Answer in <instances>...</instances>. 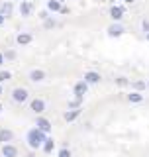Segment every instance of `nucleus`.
<instances>
[{
  "mask_svg": "<svg viewBox=\"0 0 149 157\" xmlns=\"http://www.w3.org/2000/svg\"><path fill=\"white\" fill-rule=\"evenodd\" d=\"M45 137H47V134H43L39 128H32V130L28 132V144H29V147H32V149H37V147L43 145Z\"/></svg>",
  "mask_w": 149,
  "mask_h": 157,
  "instance_id": "obj_1",
  "label": "nucleus"
},
{
  "mask_svg": "<svg viewBox=\"0 0 149 157\" xmlns=\"http://www.w3.org/2000/svg\"><path fill=\"white\" fill-rule=\"evenodd\" d=\"M28 98H29V92L26 90V88L18 86V88H14V90H12V100L14 102H26Z\"/></svg>",
  "mask_w": 149,
  "mask_h": 157,
  "instance_id": "obj_2",
  "label": "nucleus"
},
{
  "mask_svg": "<svg viewBox=\"0 0 149 157\" xmlns=\"http://www.w3.org/2000/svg\"><path fill=\"white\" fill-rule=\"evenodd\" d=\"M29 110L36 112V114H43V112H45V102H43L41 98H33V100L29 102Z\"/></svg>",
  "mask_w": 149,
  "mask_h": 157,
  "instance_id": "obj_3",
  "label": "nucleus"
},
{
  "mask_svg": "<svg viewBox=\"0 0 149 157\" xmlns=\"http://www.w3.org/2000/svg\"><path fill=\"white\" fill-rule=\"evenodd\" d=\"M124 32H126V28H124V24H120V22L112 24V26L108 28V36L110 37H120Z\"/></svg>",
  "mask_w": 149,
  "mask_h": 157,
  "instance_id": "obj_4",
  "label": "nucleus"
},
{
  "mask_svg": "<svg viewBox=\"0 0 149 157\" xmlns=\"http://www.w3.org/2000/svg\"><path fill=\"white\" fill-rule=\"evenodd\" d=\"M124 14H126V10H124V6H114L110 8V18L114 20V22H120V20L124 18Z\"/></svg>",
  "mask_w": 149,
  "mask_h": 157,
  "instance_id": "obj_5",
  "label": "nucleus"
},
{
  "mask_svg": "<svg viewBox=\"0 0 149 157\" xmlns=\"http://www.w3.org/2000/svg\"><path fill=\"white\" fill-rule=\"evenodd\" d=\"M2 157H18V147L14 144H4L2 145Z\"/></svg>",
  "mask_w": 149,
  "mask_h": 157,
  "instance_id": "obj_6",
  "label": "nucleus"
},
{
  "mask_svg": "<svg viewBox=\"0 0 149 157\" xmlns=\"http://www.w3.org/2000/svg\"><path fill=\"white\" fill-rule=\"evenodd\" d=\"M10 141H14V132L8 128H2L0 130V144H10Z\"/></svg>",
  "mask_w": 149,
  "mask_h": 157,
  "instance_id": "obj_7",
  "label": "nucleus"
},
{
  "mask_svg": "<svg viewBox=\"0 0 149 157\" xmlns=\"http://www.w3.org/2000/svg\"><path fill=\"white\" fill-rule=\"evenodd\" d=\"M36 126L43 132V134H49V132H51V124H49L47 118H41V116H39L37 120H36Z\"/></svg>",
  "mask_w": 149,
  "mask_h": 157,
  "instance_id": "obj_8",
  "label": "nucleus"
},
{
  "mask_svg": "<svg viewBox=\"0 0 149 157\" xmlns=\"http://www.w3.org/2000/svg\"><path fill=\"white\" fill-rule=\"evenodd\" d=\"M41 149H43V153H45V155H49L53 149H55V140H53V137H45V141H43Z\"/></svg>",
  "mask_w": 149,
  "mask_h": 157,
  "instance_id": "obj_9",
  "label": "nucleus"
},
{
  "mask_svg": "<svg viewBox=\"0 0 149 157\" xmlns=\"http://www.w3.org/2000/svg\"><path fill=\"white\" fill-rule=\"evenodd\" d=\"M84 82L86 85H96V82H100V75L94 71H88L86 75H84Z\"/></svg>",
  "mask_w": 149,
  "mask_h": 157,
  "instance_id": "obj_10",
  "label": "nucleus"
},
{
  "mask_svg": "<svg viewBox=\"0 0 149 157\" xmlns=\"http://www.w3.org/2000/svg\"><path fill=\"white\" fill-rule=\"evenodd\" d=\"M32 10H33V6L28 2V0H22V2H20V14H22L24 18H28L29 14H32Z\"/></svg>",
  "mask_w": 149,
  "mask_h": 157,
  "instance_id": "obj_11",
  "label": "nucleus"
},
{
  "mask_svg": "<svg viewBox=\"0 0 149 157\" xmlns=\"http://www.w3.org/2000/svg\"><path fill=\"white\" fill-rule=\"evenodd\" d=\"M29 78H32L33 82H41L43 78H45V71H41V69H33V71L29 73Z\"/></svg>",
  "mask_w": 149,
  "mask_h": 157,
  "instance_id": "obj_12",
  "label": "nucleus"
},
{
  "mask_svg": "<svg viewBox=\"0 0 149 157\" xmlns=\"http://www.w3.org/2000/svg\"><path fill=\"white\" fill-rule=\"evenodd\" d=\"M16 41H18V45H29V41H32V33H28V32L18 33Z\"/></svg>",
  "mask_w": 149,
  "mask_h": 157,
  "instance_id": "obj_13",
  "label": "nucleus"
},
{
  "mask_svg": "<svg viewBox=\"0 0 149 157\" xmlns=\"http://www.w3.org/2000/svg\"><path fill=\"white\" fill-rule=\"evenodd\" d=\"M78 114H81V110H78V108H71V110L65 112V116H63V118H65V122H74L78 118Z\"/></svg>",
  "mask_w": 149,
  "mask_h": 157,
  "instance_id": "obj_14",
  "label": "nucleus"
},
{
  "mask_svg": "<svg viewBox=\"0 0 149 157\" xmlns=\"http://www.w3.org/2000/svg\"><path fill=\"white\" fill-rule=\"evenodd\" d=\"M86 90H88V85L84 81H81V82L74 85V94H77V96H84V94H86Z\"/></svg>",
  "mask_w": 149,
  "mask_h": 157,
  "instance_id": "obj_15",
  "label": "nucleus"
},
{
  "mask_svg": "<svg viewBox=\"0 0 149 157\" xmlns=\"http://www.w3.org/2000/svg\"><path fill=\"white\" fill-rule=\"evenodd\" d=\"M12 4L10 2H4V4H0V16H4V18H8V16H12Z\"/></svg>",
  "mask_w": 149,
  "mask_h": 157,
  "instance_id": "obj_16",
  "label": "nucleus"
},
{
  "mask_svg": "<svg viewBox=\"0 0 149 157\" xmlns=\"http://www.w3.org/2000/svg\"><path fill=\"white\" fill-rule=\"evenodd\" d=\"M128 100L132 102V104H139V102L143 100V94L139 90H136V92H130V94H128Z\"/></svg>",
  "mask_w": 149,
  "mask_h": 157,
  "instance_id": "obj_17",
  "label": "nucleus"
},
{
  "mask_svg": "<svg viewBox=\"0 0 149 157\" xmlns=\"http://www.w3.org/2000/svg\"><path fill=\"white\" fill-rule=\"evenodd\" d=\"M47 10H49V12H61V2H59V0H49V2H47Z\"/></svg>",
  "mask_w": 149,
  "mask_h": 157,
  "instance_id": "obj_18",
  "label": "nucleus"
},
{
  "mask_svg": "<svg viewBox=\"0 0 149 157\" xmlns=\"http://www.w3.org/2000/svg\"><path fill=\"white\" fill-rule=\"evenodd\" d=\"M43 26H45L47 29H51V28H55V26H57V22H55V18H51V16H49V18H45V20H43Z\"/></svg>",
  "mask_w": 149,
  "mask_h": 157,
  "instance_id": "obj_19",
  "label": "nucleus"
},
{
  "mask_svg": "<svg viewBox=\"0 0 149 157\" xmlns=\"http://www.w3.org/2000/svg\"><path fill=\"white\" fill-rule=\"evenodd\" d=\"M10 78H12V73L10 71H0V82H6Z\"/></svg>",
  "mask_w": 149,
  "mask_h": 157,
  "instance_id": "obj_20",
  "label": "nucleus"
},
{
  "mask_svg": "<svg viewBox=\"0 0 149 157\" xmlns=\"http://www.w3.org/2000/svg\"><path fill=\"white\" fill-rule=\"evenodd\" d=\"M4 59H6V61H14V59H16V51H12V49L4 51Z\"/></svg>",
  "mask_w": 149,
  "mask_h": 157,
  "instance_id": "obj_21",
  "label": "nucleus"
},
{
  "mask_svg": "<svg viewBox=\"0 0 149 157\" xmlns=\"http://www.w3.org/2000/svg\"><path fill=\"white\" fill-rule=\"evenodd\" d=\"M81 104H82V96H77L71 104H69V108H81Z\"/></svg>",
  "mask_w": 149,
  "mask_h": 157,
  "instance_id": "obj_22",
  "label": "nucleus"
},
{
  "mask_svg": "<svg viewBox=\"0 0 149 157\" xmlns=\"http://www.w3.org/2000/svg\"><path fill=\"white\" fill-rule=\"evenodd\" d=\"M147 86V82H143V81H136V82H133V88H136V90H143V88H145Z\"/></svg>",
  "mask_w": 149,
  "mask_h": 157,
  "instance_id": "obj_23",
  "label": "nucleus"
},
{
  "mask_svg": "<svg viewBox=\"0 0 149 157\" xmlns=\"http://www.w3.org/2000/svg\"><path fill=\"white\" fill-rule=\"evenodd\" d=\"M116 85H118V86H126V85H128V78L118 77V78H116Z\"/></svg>",
  "mask_w": 149,
  "mask_h": 157,
  "instance_id": "obj_24",
  "label": "nucleus"
},
{
  "mask_svg": "<svg viewBox=\"0 0 149 157\" xmlns=\"http://www.w3.org/2000/svg\"><path fill=\"white\" fill-rule=\"evenodd\" d=\"M59 157H71V151H69L67 147H63V149L59 151Z\"/></svg>",
  "mask_w": 149,
  "mask_h": 157,
  "instance_id": "obj_25",
  "label": "nucleus"
},
{
  "mask_svg": "<svg viewBox=\"0 0 149 157\" xmlns=\"http://www.w3.org/2000/svg\"><path fill=\"white\" fill-rule=\"evenodd\" d=\"M141 28H143V32H147V33H149V20H143Z\"/></svg>",
  "mask_w": 149,
  "mask_h": 157,
  "instance_id": "obj_26",
  "label": "nucleus"
},
{
  "mask_svg": "<svg viewBox=\"0 0 149 157\" xmlns=\"http://www.w3.org/2000/svg\"><path fill=\"white\" fill-rule=\"evenodd\" d=\"M4 61H6V59H4V53H0V65H4Z\"/></svg>",
  "mask_w": 149,
  "mask_h": 157,
  "instance_id": "obj_27",
  "label": "nucleus"
},
{
  "mask_svg": "<svg viewBox=\"0 0 149 157\" xmlns=\"http://www.w3.org/2000/svg\"><path fill=\"white\" fill-rule=\"evenodd\" d=\"M124 2H126V4H132V2H133V0H124Z\"/></svg>",
  "mask_w": 149,
  "mask_h": 157,
  "instance_id": "obj_28",
  "label": "nucleus"
},
{
  "mask_svg": "<svg viewBox=\"0 0 149 157\" xmlns=\"http://www.w3.org/2000/svg\"><path fill=\"white\" fill-rule=\"evenodd\" d=\"M0 94H2V85H0Z\"/></svg>",
  "mask_w": 149,
  "mask_h": 157,
  "instance_id": "obj_29",
  "label": "nucleus"
},
{
  "mask_svg": "<svg viewBox=\"0 0 149 157\" xmlns=\"http://www.w3.org/2000/svg\"><path fill=\"white\" fill-rule=\"evenodd\" d=\"M59 2H61V4H63V2H65V0H59Z\"/></svg>",
  "mask_w": 149,
  "mask_h": 157,
  "instance_id": "obj_30",
  "label": "nucleus"
},
{
  "mask_svg": "<svg viewBox=\"0 0 149 157\" xmlns=\"http://www.w3.org/2000/svg\"><path fill=\"white\" fill-rule=\"evenodd\" d=\"M0 112H2V104H0Z\"/></svg>",
  "mask_w": 149,
  "mask_h": 157,
  "instance_id": "obj_31",
  "label": "nucleus"
},
{
  "mask_svg": "<svg viewBox=\"0 0 149 157\" xmlns=\"http://www.w3.org/2000/svg\"><path fill=\"white\" fill-rule=\"evenodd\" d=\"M147 41H149V33H147Z\"/></svg>",
  "mask_w": 149,
  "mask_h": 157,
  "instance_id": "obj_32",
  "label": "nucleus"
},
{
  "mask_svg": "<svg viewBox=\"0 0 149 157\" xmlns=\"http://www.w3.org/2000/svg\"><path fill=\"white\" fill-rule=\"evenodd\" d=\"M147 86H149V82H147Z\"/></svg>",
  "mask_w": 149,
  "mask_h": 157,
  "instance_id": "obj_33",
  "label": "nucleus"
},
{
  "mask_svg": "<svg viewBox=\"0 0 149 157\" xmlns=\"http://www.w3.org/2000/svg\"><path fill=\"white\" fill-rule=\"evenodd\" d=\"M112 2H114V0H112Z\"/></svg>",
  "mask_w": 149,
  "mask_h": 157,
  "instance_id": "obj_34",
  "label": "nucleus"
}]
</instances>
